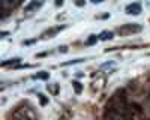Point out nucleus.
I'll return each mask as SVG.
<instances>
[{
  "label": "nucleus",
  "instance_id": "nucleus-7",
  "mask_svg": "<svg viewBox=\"0 0 150 120\" xmlns=\"http://www.w3.org/2000/svg\"><path fill=\"white\" fill-rule=\"evenodd\" d=\"M35 78H41V80H45V78H48V74H38V75H35Z\"/></svg>",
  "mask_w": 150,
  "mask_h": 120
},
{
  "label": "nucleus",
  "instance_id": "nucleus-4",
  "mask_svg": "<svg viewBox=\"0 0 150 120\" xmlns=\"http://www.w3.org/2000/svg\"><path fill=\"white\" fill-rule=\"evenodd\" d=\"M111 38H112V33H111V32H104V33L101 35V39H104V41L111 39Z\"/></svg>",
  "mask_w": 150,
  "mask_h": 120
},
{
  "label": "nucleus",
  "instance_id": "nucleus-6",
  "mask_svg": "<svg viewBox=\"0 0 150 120\" xmlns=\"http://www.w3.org/2000/svg\"><path fill=\"white\" fill-rule=\"evenodd\" d=\"M36 6H38V3H36V2H32L29 6H26V11H27V12H30V11H32L33 8H36Z\"/></svg>",
  "mask_w": 150,
  "mask_h": 120
},
{
  "label": "nucleus",
  "instance_id": "nucleus-3",
  "mask_svg": "<svg viewBox=\"0 0 150 120\" xmlns=\"http://www.w3.org/2000/svg\"><path fill=\"white\" fill-rule=\"evenodd\" d=\"M126 12H128V14H134V15H138L140 12H141V6H140L138 3H132V5H129V6L126 8Z\"/></svg>",
  "mask_w": 150,
  "mask_h": 120
},
{
  "label": "nucleus",
  "instance_id": "nucleus-1",
  "mask_svg": "<svg viewBox=\"0 0 150 120\" xmlns=\"http://www.w3.org/2000/svg\"><path fill=\"white\" fill-rule=\"evenodd\" d=\"M12 117H14V120H36L35 113L29 107H23V108H20V110H17Z\"/></svg>",
  "mask_w": 150,
  "mask_h": 120
},
{
  "label": "nucleus",
  "instance_id": "nucleus-2",
  "mask_svg": "<svg viewBox=\"0 0 150 120\" xmlns=\"http://www.w3.org/2000/svg\"><path fill=\"white\" fill-rule=\"evenodd\" d=\"M21 0H2V12H3V18H6V15L12 9H15L20 5Z\"/></svg>",
  "mask_w": 150,
  "mask_h": 120
},
{
  "label": "nucleus",
  "instance_id": "nucleus-5",
  "mask_svg": "<svg viewBox=\"0 0 150 120\" xmlns=\"http://www.w3.org/2000/svg\"><path fill=\"white\" fill-rule=\"evenodd\" d=\"M74 89H75V92H77V93H80L83 87H81V84H80V83H77V81H75V83H74Z\"/></svg>",
  "mask_w": 150,
  "mask_h": 120
},
{
  "label": "nucleus",
  "instance_id": "nucleus-9",
  "mask_svg": "<svg viewBox=\"0 0 150 120\" xmlns=\"http://www.w3.org/2000/svg\"><path fill=\"white\" fill-rule=\"evenodd\" d=\"M39 96H41V104H47V102H48V101H47V99L44 98V96H42V95H39Z\"/></svg>",
  "mask_w": 150,
  "mask_h": 120
},
{
  "label": "nucleus",
  "instance_id": "nucleus-10",
  "mask_svg": "<svg viewBox=\"0 0 150 120\" xmlns=\"http://www.w3.org/2000/svg\"><path fill=\"white\" fill-rule=\"evenodd\" d=\"M92 2H95V3H96V2H102V0H92Z\"/></svg>",
  "mask_w": 150,
  "mask_h": 120
},
{
  "label": "nucleus",
  "instance_id": "nucleus-8",
  "mask_svg": "<svg viewBox=\"0 0 150 120\" xmlns=\"http://www.w3.org/2000/svg\"><path fill=\"white\" fill-rule=\"evenodd\" d=\"M96 39H98L96 36H93V38H90V39H89V44H93V42H96Z\"/></svg>",
  "mask_w": 150,
  "mask_h": 120
}]
</instances>
